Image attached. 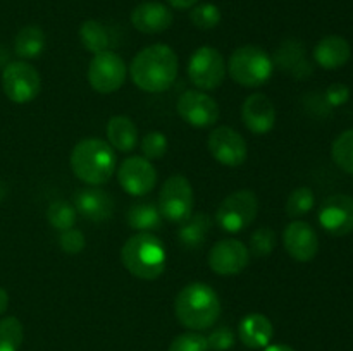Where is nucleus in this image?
I'll list each match as a JSON object with an SVG mask.
<instances>
[{
    "instance_id": "36",
    "label": "nucleus",
    "mask_w": 353,
    "mask_h": 351,
    "mask_svg": "<svg viewBox=\"0 0 353 351\" xmlns=\"http://www.w3.org/2000/svg\"><path fill=\"white\" fill-rule=\"evenodd\" d=\"M207 343H209V350L228 351L234 346V334L228 326H219L209 334Z\"/></svg>"
},
{
    "instance_id": "25",
    "label": "nucleus",
    "mask_w": 353,
    "mask_h": 351,
    "mask_svg": "<svg viewBox=\"0 0 353 351\" xmlns=\"http://www.w3.org/2000/svg\"><path fill=\"white\" fill-rule=\"evenodd\" d=\"M45 45H47V40H45V33L41 28L24 26L16 34L14 52H16L17 57L28 61V58L40 57L45 50Z\"/></svg>"
},
{
    "instance_id": "39",
    "label": "nucleus",
    "mask_w": 353,
    "mask_h": 351,
    "mask_svg": "<svg viewBox=\"0 0 353 351\" xmlns=\"http://www.w3.org/2000/svg\"><path fill=\"white\" fill-rule=\"evenodd\" d=\"M7 306H9V295H7L6 289L0 288V315L6 313Z\"/></svg>"
},
{
    "instance_id": "2",
    "label": "nucleus",
    "mask_w": 353,
    "mask_h": 351,
    "mask_svg": "<svg viewBox=\"0 0 353 351\" xmlns=\"http://www.w3.org/2000/svg\"><path fill=\"white\" fill-rule=\"evenodd\" d=\"M174 313L186 329H210L221 315V299L205 282H190L176 296Z\"/></svg>"
},
{
    "instance_id": "23",
    "label": "nucleus",
    "mask_w": 353,
    "mask_h": 351,
    "mask_svg": "<svg viewBox=\"0 0 353 351\" xmlns=\"http://www.w3.org/2000/svg\"><path fill=\"white\" fill-rule=\"evenodd\" d=\"M212 229V220L207 213H195L190 215L185 222L181 224V229L178 233V240L186 250H196L205 243Z\"/></svg>"
},
{
    "instance_id": "10",
    "label": "nucleus",
    "mask_w": 353,
    "mask_h": 351,
    "mask_svg": "<svg viewBox=\"0 0 353 351\" xmlns=\"http://www.w3.org/2000/svg\"><path fill=\"white\" fill-rule=\"evenodd\" d=\"M2 89L14 103H28L38 96L41 89L40 72L24 61L10 62L2 72Z\"/></svg>"
},
{
    "instance_id": "9",
    "label": "nucleus",
    "mask_w": 353,
    "mask_h": 351,
    "mask_svg": "<svg viewBox=\"0 0 353 351\" xmlns=\"http://www.w3.org/2000/svg\"><path fill=\"white\" fill-rule=\"evenodd\" d=\"M128 65L116 52L95 54L88 65V83L97 93L109 95L117 92L126 81Z\"/></svg>"
},
{
    "instance_id": "29",
    "label": "nucleus",
    "mask_w": 353,
    "mask_h": 351,
    "mask_svg": "<svg viewBox=\"0 0 353 351\" xmlns=\"http://www.w3.org/2000/svg\"><path fill=\"white\" fill-rule=\"evenodd\" d=\"M24 339L23 323L16 317L0 319V351H19Z\"/></svg>"
},
{
    "instance_id": "8",
    "label": "nucleus",
    "mask_w": 353,
    "mask_h": 351,
    "mask_svg": "<svg viewBox=\"0 0 353 351\" xmlns=\"http://www.w3.org/2000/svg\"><path fill=\"white\" fill-rule=\"evenodd\" d=\"M186 71H188L190 81L196 88L202 92H210L223 85L226 78V62L217 48L203 45L192 54Z\"/></svg>"
},
{
    "instance_id": "11",
    "label": "nucleus",
    "mask_w": 353,
    "mask_h": 351,
    "mask_svg": "<svg viewBox=\"0 0 353 351\" xmlns=\"http://www.w3.org/2000/svg\"><path fill=\"white\" fill-rule=\"evenodd\" d=\"M210 155L226 167H240L247 160V141L230 126H219L209 134L207 140Z\"/></svg>"
},
{
    "instance_id": "12",
    "label": "nucleus",
    "mask_w": 353,
    "mask_h": 351,
    "mask_svg": "<svg viewBox=\"0 0 353 351\" xmlns=\"http://www.w3.org/2000/svg\"><path fill=\"white\" fill-rule=\"evenodd\" d=\"M179 117L193 127H210L219 119V105L207 93L188 89L181 93L176 103Z\"/></svg>"
},
{
    "instance_id": "27",
    "label": "nucleus",
    "mask_w": 353,
    "mask_h": 351,
    "mask_svg": "<svg viewBox=\"0 0 353 351\" xmlns=\"http://www.w3.org/2000/svg\"><path fill=\"white\" fill-rule=\"evenodd\" d=\"M47 220L54 229L57 231H68L72 229L78 220V212H76L74 205L64 200H55L48 205L47 209Z\"/></svg>"
},
{
    "instance_id": "33",
    "label": "nucleus",
    "mask_w": 353,
    "mask_h": 351,
    "mask_svg": "<svg viewBox=\"0 0 353 351\" xmlns=\"http://www.w3.org/2000/svg\"><path fill=\"white\" fill-rule=\"evenodd\" d=\"M168 138L161 131H150L141 140V153L148 160H157V158L164 157L165 151H168Z\"/></svg>"
},
{
    "instance_id": "17",
    "label": "nucleus",
    "mask_w": 353,
    "mask_h": 351,
    "mask_svg": "<svg viewBox=\"0 0 353 351\" xmlns=\"http://www.w3.org/2000/svg\"><path fill=\"white\" fill-rule=\"evenodd\" d=\"M72 205L83 219L92 220V222L109 220L116 210L112 196L103 189L95 188V186L78 189L72 196Z\"/></svg>"
},
{
    "instance_id": "21",
    "label": "nucleus",
    "mask_w": 353,
    "mask_h": 351,
    "mask_svg": "<svg viewBox=\"0 0 353 351\" xmlns=\"http://www.w3.org/2000/svg\"><path fill=\"white\" fill-rule=\"evenodd\" d=\"M350 43L340 34H330V36L321 38L319 43L314 48V61L327 71L343 67L350 61Z\"/></svg>"
},
{
    "instance_id": "32",
    "label": "nucleus",
    "mask_w": 353,
    "mask_h": 351,
    "mask_svg": "<svg viewBox=\"0 0 353 351\" xmlns=\"http://www.w3.org/2000/svg\"><path fill=\"white\" fill-rule=\"evenodd\" d=\"M190 21L199 30H212L221 23V10L214 3H199L190 10Z\"/></svg>"
},
{
    "instance_id": "15",
    "label": "nucleus",
    "mask_w": 353,
    "mask_h": 351,
    "mask_svg": "<svg viewBox=\"0 0 353 351\" xmlns=\"http://www.w3.org/2000/svg\"><path fill=\"white\" fill-rule=\"evenodd\" d=\"M319 224L331 236H347L353 231V198L348 195H331L319 210Z\"/></svg>"
},
{
    "instance_id": "20",
    "label": "nucleus",
    "mask_w": 353,
    "mask_h": 351,
    "mask_svg": "<svg viewBox=\"0 0 353 351\" xmlns=\"http://www.w3.org/2000/svg\"><path fill=\"white\" fill-rule=\"evenodd\" d=\"M238 336L241 343L250 350H262L271 344L274 327L264 313H248L240 320Z\"/></svg>"
},
{
    "instance_id": "14",
    "label": "nucleus",
    "mask_w": 353,
    "mask_h": 351,
    "mask_svg": "<svg viewBox=\"0 0 353 351\" xmlns=\"http://www.w3.org/2000/svg\"><path fill=\"white\" fill-rule=\"evenodd\" d=\"M207 262L217 275H238L247 268L250 253L240 240H223L210 248Z\"/></svg>"
},
{
    "instance_id": "18",
    "label": "nucleus",
    "mask_w": 353,
    "mask_h": 351,
    "mask_svg": "<svg viewBox=\"0 0 353 351\" xmlns=\"http://www.w3.org/2000/svg\"><path fill=\"white\" fill-rule=\"evenodd\" d=\"M241 120L250 133L262 136L276 124V109L271 98L262 93H252L241 105Z\"/></svg>"
},
{
    "instance_id": "38",
    "label": "nucleus",
    "mask_w": 353,
    "mask_h": 351,
    "mask_svg": "<svg viewBox=\"0 0 353 351\" xmlns=\"http://www.w3.org/2000/svg\"><path fill=\"white\" fill-rule=\"evenodd\" d=\"M168 2L171 3L172 7H176V9L185 10V9H192L193 6H196L199 0H168Z\"/></svg>"
},
{
    "instance_id": "7",
    "label": "nucleus",
    "mask_w": 353,
    "mask_h": 351,
    "mask_svg": "<svg viewBox=\"0 0 353 351\" xmlns=\"http://www.w3.org/2000/svg\"><path fill=\"white\" fill-rule=\"evenodd\" d=\"M159 210L162 219L183 224L193 213L192 182L181 174L168 178L159 193Z\"/></svg>"
},
{
    "instance_id": "6",
    "label": "nucleus",
    "mask_w": 353,
    "mask_h": 351,
    "mask_svg": "<svg viewBox=\"0 0 353 351\" xmlns=\"http://www.w3.org/2000/svg\"><path fill=\"white\" fill-rule=\"evenodd\" d=\"M259 212V198L250 189H238L221 202L216 210V222L224 233L238 234L247 229Z\"/></svg>"
},
{
    "instance_id": "4",
    "label": "nucleus",
    "mask_w": 353,
    "mask_h": 351,
    "mask_svg": "<svg viewBox=\"0 0 353 351\" xmlns=\"http://www.w3.org/2000/svg\"><path fill=\"white\" fill-rule=\"evenodd\" d=\"M121 262L130 274L143 281H154L165 270L164 243L152 233H137L121 248Z\"/></svg>"
},
{
    "instance_id": "40",
    "label": "nucleus",
    "mask_w": 353,
    "mask_h": 351,
    "mask_svg": "<svg viewBox=\"0 0 353 351\" xmlns=\"http://www.w3.org/2000/svg\"><path fill=\"white\" fill-rule=\"evenodd\" d=\"M264 351H295L292 346H288V344H269V346H265Z\"/></svg>"
},
{
    "instance_id": "19",
    "label": "nucleus",
    "mask_w": 353,
    "mask_h": 351,
    "mask_svg": "<svg viewBox=\"0 0 353 351\" xmlns=\"http://www.w3.org/2000/svg\"><path fill=\"white\" fill-rule=\"evenodd\" d=\"M131 24L140 33H162L171 28L172 12L161 2H141L131 12Z\"/></svg>"
},
{
    "instance_id": "22",
    "label": "nucleus",
    "mask_w": 353,
    "mask_h": 351,
    "mask_svg": "<svg viewBox=\"0 0 353 351\" xmlns=\"http://www.w3.org/2000/svg\"><path fill=\"white\" fill-rule=\"evenodd\" d=\"M107 141L114 150L128 153L138 143L137 124L128 116H112L107 123Z\"/></svg>"
},
{
    "instance_id": "24",
    "label": "nucleus",
    "mask_w": 353,
    "mask_h": 351,
    "mask_svg": "<svg viewBox=\"0 0 353 351\" xmlns=\"http://www.w3.org/2000/svg\"><path fill=\"white\" fill-rule=\"evenodd\" d=\"M128 226L138 233H152L162 226V215L154 202H140L130 206L126 213Z\"/></svg>"
},
{
    "instance_id": "34",
    "label": "nucleus",
    "mask_w": 353,
    "mask_h": 351,
    "mask_svg": "<svg viewBox=\"0 0 353 351\" xmlns=\"http://www.w3.org/2000/svg\"><path fill=\"white\" fill-rule=\"evenodd\" d=\"M169 351H209L207 337L199 332H185L174 337L169 346Z\"/></svg>"
},
{
    "instance_id": "1",
    "label": "nucleus",
    "mask_w": 353,
    "mask_h": 351,
    "mask_svg": "<svg viewBox=\"0 0 353 351\" xmlns=\"http://www.w3.org/2000/svg\"><path fill=\"white\" fill-rule=\"evenodd\" d=\"M178 55L169 45L154 43L141 48L130 64L131 81L147 93H162L178 78Z\"/></svg>"
},
{
    "instance_id": "5",
    "label": "nucleus",
    "mask_w": 353,
    "mask_h": 351,
    "mask_svg": "<svg viewBox=\"0 0 353 351\" xmlns=\"http://www.w3.org/2000/svg\"><path fill=\"white\" fill-rule=\"evenodd\" d=\"M226 71L238 85L247 86V88H257L271 79L274 62L264 48L257 47V45H243L230 55Z\"/></svg>"
},
{
    "instance_id": "13",
    "label": "nucleus",
    "mask_w": 353,
    "mask_h": 351,
    "mask_svg": "<svg viewBox=\"0 0 353 351\" xmlns=\"http://www.w3.org/2000/svg\"><path fill=\"white\" fill-rule=\"evenodd\" d=\"M121 188L131 196H145L157 184V171L145 157H128L117 171Z\"/></svg>"
},
{
    "instance_id": "37",
    "label": "nucleus",
    "mask_w": 353,
    "mask_h": 351,
    "mask_svg": "<svg viewBox=\"0 0 353 351\" xmlns=\"http://www.w3.org/2000/svg\"><path fill=\"white\" fill-rule=\"evenodd\" d=\"M326 98L331 105H341V103H345L350 98V88L341 85V83H334V85H331L330 88H327Z\"/></svg>"
},
{
    "instance_id": "26",
    "label": "nucleus",
    "mask_w": 353,
    "mask_h": 351,
    "mask_svg": "<svg viewBox=\"0 0 353 351\" xmlns=\"http://www.w3.org/2000/svg\"><path fill=\"white\" fill-rule=\"evenodd\" d=\"M79 40H81L83 47L88 52H92L93 55L109 50V31H107V28L100 21H85L81 24V28H79Z\"/></svg>"
},
{
    "instance_id": "3",
    "label": "nucleus",
    "mask_w": 353,
    "mask_h": 351,
    "mask_svg": "<svg viewBox=\"0 0 353 351\" xmlns=\"http://www.w3.org/2000/svg\"><path fill=\"white\" fill-rule=\"evenodd\" d=\"M69 162L76 178L90 186H100L116 172L117 155L109 141L86 138L74 145Z\"/></svg>"
},
{
    "instance_id": "28",
    "label": "nucleus",
    "mask_w": 353,
    "mask_h": 351,
    "mask_svg": "<svg viewBox=\"0 0 353 351\" xmlns=\"http://www.w3.org/2000/svg\"><path fill=\"white\" fill-rule=\"evenodd\" d=\"M333 162L347 174L353 176V127L343 131L331 147Z\"/></svg>"
},
{
    "instance_id": "35",
    "label": "nucleus",
    "mask_w": 353,
    "mask_h": 351,
    "mask_svg": "<svg viewBox=\"0 0 353 351\" xmlns=\"http://www.w3.org/2000/svg\"><path fill=\"white\" fill-rule=\"evenodd\" d=\"M59 244H61V250L68 255H76L79 251L85 250L86 246V237L81 231L78 229H68L62 231L61 236H59Z\"/></svg>"
},
{
    "instance_id": "16",
    "label": "nucleus",
    "mask_w": 353,
    "mask_h": 351,
    "mask_svg": "<svg viewBox=\"0 0 353 351\" xmlns=\"http://www.w3.org/2000/svg\"><path fill=\"white\" fill-rule=\"evenodd\" d=\"M285 250L293 260L310 262L319 251V237L314 227L305 220H292L283 233Z\"/></svg>"
},
{
    "instance_id": "31",
    "label": "nucleus",
    "mask_w": 353,
    "mask_h": 351,
    "mask_svg": "<svg viewBox=\"0 0 353 351\" xmlns=\"http://www.w3.org/2000/svg\"><path fill=\"white\" fill-rule=\"evenodd\" d=\"M276 248V234L269 227H261L254 231L248 243V253L255 258H265L274 251Z\"/></svg>"
},
{
    "instance_id": "30",
    "label": "nucleus",
    "mask_w": 353,
    "mask_h": 351,
    "mask_svg": "<svg viewBox=\"0 0 353 351\" xmlns=\"http://www.w3.org/2000/svg\"><path fill=\"white\" fill-rule=\"evenodd\" d=\"M314 203H316V195H314L312 189L309 186H300V188L293 189L290 193L285 210L293 220H296L299 217L309 213L312 210Z\"/></svg>"
}]
</instances>
